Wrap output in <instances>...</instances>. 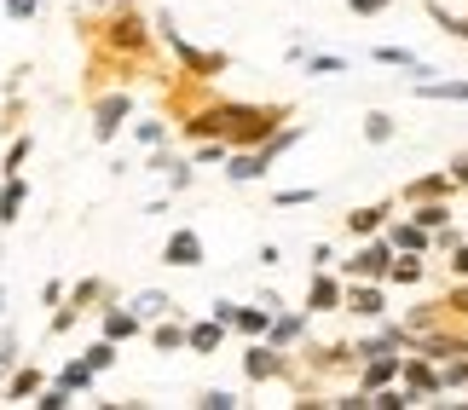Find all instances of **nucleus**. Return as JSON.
Masks as SVG:
<instances>
[{
  "mask_svg": "<svg viewBox=\"0 0 468 410\" xmlns=\"http://www.w3.org/2000/svg\"><path fill=\"white\" fill-rule=\"evenodd\" d=\"M151 35L174 52V64L186 69V76L214 81V76H226V69H231V52H226V47H191V41H186V29H179V17H174L168 6L151 12Z\"/></svg>",
  "mask_w": 468,
  "mask_h": 410,
  "instance_id": "f257e3e1",
  "label": "nucleus"
},
{
  "mask_svg": "<svg viewBox=\"0 0 468 410\" xmlns=\"http://www.w3.org/2000/svg\"><path fill=\"white\" fill-rule=\"evenodd\" d=\"M99 300H116L104 278H81V283H69L64 300H58V307H52V318H47V335H52V342H58V335H69L87 312H99Z\"/></svg>",
  "mask_w": 468,
  "mask_h": 410,
  "instance_id": "f03ea898",
  "label": "nucleus"
},
{
  "mask_svg": "<svg viewBox=\"0 0 468 410\" xmlns=\"http://www.w3.org/2000/svg\"><path fill=\"white\" fill-rule=\"evenodd\" d=\"M87 104H93V139L99 145H116V133L133 121V93L128 87H99Z\"/></svg>",
  "mask_w": 468,
  "mask_h": 410,
  "instance_id": "7ed1b4c3",
  "label": "nucleus"
},
{
  "mask_svg": "<svg viewBox=\"0 0 468 410\" xmlns=\"http://www.w3.org/2000/svg\"><path fill=\"white\" fill-rule=\"evenodd\" d=\"M341 312H353L358 324H376V318H388V312H393L388 283H376V278H341Z\"/></svg>",
  "mask_w": 468,
  "mask_h": 410,
  "instance_id": "20e7f679",
  "label": "nucleus"
},
{
  "mask_svg": "<svg viewBox=\"0 0 468 410\" xmlns=\"http://www.w3.org/2000/svg\"><path fill=\"white\" fill-rule=\"evenodd\" d=\"M388 260H393V248H388L382 231H376V237H358V248L341 260V278H376V283H388Z\"/></svg>",
  "mask_w": 468,
  "mask_h": 410,
  "instance_id": "39448f33",
  "label": "nucleus"
},
{
  "mask_svg": "<svg viewBox=\"0 0 468 410\" xmlns=\"http://www.w3.org/2000/svg\"><path fill=\"white\" fill-rule=\"evenodd\" d=\"M399 382L422 399H445V382H440V364L434 359H422V352H399Z\"/></svg>",
  "mask_w": 468,
  "mask_h": 410,
  "instance_id": "423d86ee",
  "label": "nucleus"
},
{
  "mask_svg": "<svg viewBox=\"0 0 468 410\" xmlns=\"http://www.w3.org/2000/svg\"><path fill=\"white\" fill-rule=\"evenodd\" d=\"M208 248H203V231L197 226H179L168 231V243H162V266H179V272H191V266H203Z\"/></svg>",
  "mask_w": 468,
  "mask_h": 410,
  "instance_id": "0eeeda50",
  "label": "nucleus"
},
{
  "mask_svg": "<svg viewBox=\"0 0 468 410\" xmlns=\"http://www.w3.org/2000/svg\"><path fill=\"white\" fill-rule=\"evenodd\" d=\"M452 197H457V185H452V173H445V168L417 173V180L399 185V208H410V203H452Z\"/></svg>",
  "mask_w": 468,
  "mask_h": 410,
  "instance_id": "6e6552de",
  "label": "nucleus"
},
{
  "mask_svg": "<svg viewBox=\"0 0 468 410\" xmlns=\"http://www.w3.org/2000/svg\"><path fill=\"white\" fill-rule=\"evenodd\" d=\"M393 214H399V197H382V203H365V208H353L347 220H341V231H347V237L358 243V237H376V231H382Z\"/></svg>",
  "mask_w": 468,
  "mask_h": 410,
  "instance_id": "1a4fd4ad",
  "label": "nucleus"
},
{
  "mask_svg": "<svg viewBox=\"0 0 468 410\" xmlns=\"http://www.w3.org/2000/svg\"><path fill=\"white\" fill-rule=\"evenodd\" d=\"M99 335H104V342H133V335H145V318H139L133 307H116V300H104V307H99Z\"/></svg>",
  "mask_w": 468,
  "mask_h": 410,
  "instance_id": "9d476101",
  "label": "nucleus"
},
{
  "mask_svg": "<svg viewBox=\"0 0 468 410\" xmlns=\"http://www.w3.org/2000/svg\"><path fill=\"white\" fill-rule=\"evenodd\" d=\"M382 237H388V248H399V255H428V248H434V231H428V226H417L410 214H399V220H388V226H382Z\"/></svg>",
  "mask_w": 468,
  "mask_h": 410,
  "instance_id": "9b49d317",
  "label": "nucleus"
},
{
  "mask_svg": "<svg viewBox=\"0 0 468 410\" xmlns=\"http://www.w3.org/2000/svg\"><path fill=\"white\" fill-rule=\"evenodd\" d=\"M41 387H47V370L41 364H12V376L0 382V405H29Z\"/></svg>",
  "mask_w": 468,
  "mask_h": 410,
  "instance_id": "f8f14e48",
  "label": "nucleus"
},
{
  "mask_svg": "<svg viewBox=\"0 0 468 410\" xmlns=\"http://www.w3.org/2000/svg\"><path fill=\"white\" fill-rule=\"evenodd\" d=\"M399 382V352H370V359H358L353 370V387H365V394H376V387Z\"/></svg>",
  "mask_w": 468,
  "mask_h": 410,
  "instance_id": "ddd939ff",
  "label": "nucleus"
},
{
  "mask_svg": "<svg viewBox=\"0 0 468 410\" xmlns=\"http://www.w3.org/2000/svg\"><path fill=\"white\" fill-rule=\"evenodd\" d=\"M370 64H382V69H405L410 81H422V76H440L434 64H422L410 47H393V41H382V47H370Z\"/></svg>",
  "mask_w": 468,
  "mask_h": 410,
  "instance_id": "4468645a",
  "label": "nucleus"
},
{
  "mask_svg": "<svg viewBox=\"0 0 468 410\" xmlns=\"http://www.w3.org/2000/svg\"><path fill=\"white\" fill-rule=\"evenodd\" d=\"M24 208H29V180L24 173H0V231L24 220Z\"/></svg>",
  "mask_w": 468,
  "mask_h": 410,
  "instance_id": "2eb2a0df",
  "label": "nucleus"
},
{
  "mask_svg": "<svg viewBox=\"0 0 468 410\" xmlns=\"http://www.w3.org/2000/svg\"><path fill=\"white\" fill-rule=\"evenodd\" d=\"M307 312H341V272H330V266H318V272H313Z\"/></svg>",
  "mask_w": 468,
  "mask_h": 410,
  "instance_id": "dca6fc26",
  "label": "nucleus"
},
{
  "mask_svg": "<svg viewBox=\"0 0 468 410\" xmlns=\"http://www.w3.org/2000/svg\"><path fill=\"white\" fill-rule=\"evenodd\" d=\"M399 324L410 330V335H428V330H440V324H452V307L434 295V300H417V307H405V318Z\"/></svg>",
  "mask_w": 468,
  "mask_h": 410,
  "instance_id": "f3484780",
  "label": "nucleus"
},
{
  "mask_svg": "<svg viewBox=\"0 0 468 410\" xmlns=\"http://www.w3.org/2000/svg\"><path fill=\"white\" fill-rule=\"evenodd\" d=\"M145 335H151V347H156V352H186V324H179V312L151 318Z\"/></svg>",
  "mask_w": 468,
  "mask_h": 410,
  "instance_id": "a211bd4d",
  "label": "nucleus"
},
{
  "mask_svg": "<svg viewBox=\"0 0 468 410\" xmlns=\"http://www.w3.org/2000/svg\"><path fill=\"white\" fill-rule=\"evenodd\" d=\"M410 93L428 99V104H468V81H434V76H422V81H410Z\"/></svg>",
  "mask_w": 468,
  "mask_h": 410,
  "instance_id": "6ab92c4d",
  "label": "nucleus"
},
{
  "mask_svg": "<svg viewBox=\"0 0 468 410\" xmlns=\"http://www.w3.org/2000/svg\"><path fill=\"white\" fill-rule=\"evenodd\" d=\"M220 342H226L220 318H197V324H186V352H214Z\"/></svg>",
  "mask_w": 468,
  "mask_h": 410,
  "instance_id": "aec40b11",
  "label": "nucleus"
},
{
  "mask_svg": "<svg viewBox=\"0 0 468 410\" xmlns=\"http://www.w3.org/2000/svg\"><path fill=\"white\" fill-rule=\"evenodd\" d=\"M422 278H428V255H399V248H393V260H388V283L410 289V283H422Z\"/></svg>",
  "mask_w": 468,
  "mask_h": 410,
  "instance_id": "412c9836",
  "label": "nucleus"
},
{
  "mask_svg": "<svg viewBox=\"0 0 468 410\" xmlns=\"http://www.w3.org/2000/svg\"><path fill=\"white\" fill-rule=\"evenodd\" d=\"M266 324H272V312H266L261 300H255V307H243V300H238V312H231V324H226V330H238V335H249V342H261Z\"/></svg>",
  "mask_w": 468,
  "mask_h": 410,
  "instance_id": "4be33fe9",
  "label": "nucleus"
},
{
  "mask_svg": "<svg viewBox=\"0 0 468 410\" xmlns=\"http://www.w3.org/2000/svg\"><path fill=\"white\" fill-rule=\"evenodd\" d=\"M422 6H428V17L440 24L445 41H463V47H468V12H445V0H422Z\"/></svg>",
  "mask_w": 468,
  "mask_h": 410,
  "instance_id": "5701e85b",
  "label": "nucleus"
},
{
  "mask_svg": "<svg viewBox=\"0 0 468 410\" xmlns=\"http://www.w3.org/2000/svg\"><path fill=\"white\" fill-rule=\"evenodd\" d=\"M128 307H133V312L151 324V318H168V312H179V300H174V295H162V289H139V295L128 300Z\"/></svg>",
  "mask_w": 468,
  "mask_h": 410,
  "instance_id": "b1692460",
  "label": "nucleus"
},
{
  "mask_svg": "<svg viewBox=\"0 0 468 410\" xmlns=\"http://www.w3.org/2000/svg\"><path fill=\"white\" fill-rule=\"evenodd\" d=\"M58 387H69V394H93V370H87V359H69V364H58V376H52Z\"/></svg>",
  "mask_w": 468,
  "mask_h": 410,
  "instance_id": "393cba45",
  "label": "nucleus"
},
{
  "mask_svg": "<svg viewBox=\"0 0 468 410\" xmlns=\"http://www.w3.org/2000/svg\"><path fill=\"white\" fill-rule=\"evenodd\" d=\"M29 151H35V133H29V128H17V133H12V145H6V156H0V173H24Z\"/></svg>",
  "mask_w": 468,
  "mask_h": 410,
  "instance_id": "a878e982",
  "label": "nucleus"
},
{
  "mask_svg": "<svg viewBox=\"0 0 468 410\" xmlns=\"http://www.w3.org/2000/svg\"><path fill=\"white\" fill-rule=\"evenodd\" d=\"M301 64H307V76H347L353 58H341V52H301Z\"/></svg>",
  "mask_w": 468,
  "mask_h": 410,
  "instance_id": "bb28decb",
  "label": "nucleus"
},
{
  "mask_svg": "<svg viewBox=\"0 0 468 410\" xmlns=\"http://www.w3.org/2000/svg\"><path fill=\"white\" fill-rule=\"evenodd\" d=\"M12 364H24V335L12 324H0V382L12 376Z\"/></svg>",
  "mask_w": 468,
  "mask_h": 410,
  "instance_id": "cd10ccee",
  "label": "nucleus"
},
{
  "mask_svg": "<svg viewBox=\"0 0 468 410\" xmlns=\"http://www.w3.org/2000/svg\"><path fill=\"white\" fill-rule=\"evenodd\" d=\"M24 116H29L24 87H6V104H0V133H17V128H24Z\"/></svg>",
  "mask_w": 468,
  "mask_h": 410,
  "instance_id": "c85d7f7f",
  "label": "nucleus"
},
{
  "mask_svg": "<svg viewBox=\"0 0 468 410\" xmlns=\"http://www.w3.org/2000/svg\"><path fill=\"white\" fill-rule=\"evenodd\" d=\"M133 139H139L145 151L168 145V116H139V121H133Z\"/></svg>",
  "mask_w": 468,
  "mask_h": 410,
  "instance_id": "c756f323",
  "label": "nucleus"
},
{
  "mask_svg": "<svg viewBox=\"0 0 468 410\" xmlns=\"http://www.w3.org/2000/svg\"><path fill=\"white\" fill-rule=\"evenodd\" d=\"M365 139L370 145H393V139H399V121H393L388 110H370L365 116Z\"/></svg>",
  "mask_w": 468,
  "mask_h": 410,
  "instance_id": "7c9ffc66",
  "label": "nucleus"
},
{
  "mask_svg": "<svg viewBox=\"0 0 468 410\" xmlns=\"http://www.w3.org/2000/svg\"><path fill=\"white\" fill-rule=\"evenodd\" d=\"M191 145H197V151H191V163H197V168H220L226 156H231L226 139H191Z\"/></svg>",
  "mask_w": 468,
  "mask_h": 410,
  "instance_id": "2f4dec72",
  "label": "nucleus"
},
{
  "mask_svg": "<svg viewBox=\"0 0 468 410\" xmlns=\"http://www.w3.org/2000/svg\"><path fill=\"white\" fill-rule=\"evenodd\" d=\"M81 359H87V370H93V376H104V370H116V359H122V352H116V342H104V335H99V342L87 347Z\"/></svg>",
  "mask_w": 468,
  "mask_h": 410,
  "instance_id": "473e14b6",
  "label": "nucleus"
},
{
  "mask_svg": "<svg viewBox=\"0 0 468 410\" xmlns=\"http://www.w3.org/2000/svg\"><path fill=\"white\" fill-rule=\"evenodd\" d=\"M410 220L428 226V231H440L445 220H452V203H410Z\"/></svg>",
  "mask_w": 468,
  "mask_h": 410,
  "instance_id": "72a5a7b5",
  "label": "nucleus"
},
{
  "mask_svg": "<svg viewBox=\"0 0 468 410\" xmlns=\"http://www.w3.org/2000/svg\"><path fill=\"white\" fill-rule=\"evenodd\" d=\"M440 382H445V394L468 387V352H457V359H440Z\"/></svg>",
  "mask_w": 468,
  "mask_h": 410,
  "instance_id": "f704fd0d",
  "label": "nucleus"
},
{
  "mask_svg": "<svg viewBox=\"0 0 468 410\" xmlns=\"http://www.w3.org/2000/svg\"><path fill=\"white\" fill-rule=\"evenodd\" d=\"M29 405H35V410H64V405H76V394H69V387H58V382L47 376V387H41V394H35Z\"/></svg>",
  "mask_w": 468,
  "mask_h": 410,
  "instance_id": "c9c22d12",
  "label": "nucleus"
},
{
  "mask_svg": "<svg viewBox=\"0 0 468 410\" xmlns=\"http://www.w3.org/2000/svg\"><path fill=\"white\" fill-rule=\"evenodd\" d=\"M272 203H278V208H313L318 191H313V185H290V191H272Z\"/></svg>",
  "mask_w": 468,
  "mask_h": 410,
  "instance_id": "e433bc0d",
  "label": "nucleus"
},
{
  "mask_svg": "<svg viewBox=\"0 0 468 410\" xmlns=\"http://www.w3.org/2000/svg\"><path fill=\"white\" fill-rule=\"evenodd\" d=\"M440 300L452 307V318H463V324H468V278H452V289H445Z\"/></svg>",
  "mask_w": 468,
  "mask_h": 410,
  "instance_id": "4c0bfd02",
  "label": "nucleus"
},
{
  "mask_svg": "<svg viewBox=\"0 0 468 410\" xmlns=\"http://www.w3.org/2000/svg\"><path fill=\"white\" fill-rule=\"evenodd\" d=\"M197 405H203V410H238L243 399H238V394H226V387H208V394H197Z\"/></svg>",
  "mask_w": 468,
  "mask_h": 410,
  "instance_id": "58836bf2",
  "label": "nucleus"
},
{
  "mask_svg": "<svg viewBox=\"0 0 468 410\" xmlns=\"http://www.w3.org/2000/svg\"><path fill=\"white\" fill-rule=\"evenodd\" d=\"M0 6H6V17H12V24H29V17L41 12V0H0Z\"/></svg>",
  "mask_w": 468,
  "mask_h": 410,
  "instance_id": "ea45409f",
  "label": "nucleus"
},
{
  "mask_svg": "<svg viewBox=\"0 0 468 410\" xmlns=\"http://www.w3.org/2000/svg\"><path fill=\"white\" fill-rule=\"evenodd\" d=\"M445 272H452V278H468V237L452 248V255H445Z\"/></svg>",
  "mask_w": 468,
  "mask_h": 410,
  "instance_id": "a19ab883",
  "label": "nucleus"
},
{
  "mask_svg": "<svg viewBox=\"0 0 468 410\" xmlns=\"http://www.w3.org/2000/svg\"><path fill=\"white\" fill-rule=\"evenodd\" d=\"M388 6H393V0H347V12H353V17H382Z\"/></svg>",
  "mask_w": 468,
  "mask_h": 410,
  "instance_id": "79ce46f5",
  "label": "nucleus"
},
{
  "mask_svg": "<svg viewBox=\"0 0 468 410\" xmlns=\"http://www.w3.org/2000/svg\"><path fill=\"white\" fill-rule=\"evenodd\" d=\"M445 173H452V185H457V191H468V151H457L452 163H445Z\"/></svg>",
  "mask_w": 468,
  "mask_h": 410,
  "instance_id": "37998d69",
  "label": "nucleus"
},
{
  "mask_svg": "<svg viewBox=\"0 0 468 410\" xmlns=\"http://www.w3.org/2000/svg\"><path fill=\"white\" fill-rule=\"evenodd\" d=\"M64 289H69L64 278H47V283H41V307H58V300H64Z\"/></svg>",
  "mask_w": 468,
  "mask_h": 410,
  "instance_id": "c03bdc74",
  "label": "nucleus"
},
{
  "mask_svg": "<svg viewBox=\"0 0 468 410\" xmlns=\"http://www.w3.org/2000/svg\"><path fill=\"white\" fill-rule=\"evenodd\" d=\"M307 266L318 272V266H335V248L330 243H313V255H307Z\"/></svg>",
  "mask_w": 468,
  "mask_h": 410,
  "instance_id": "a18cd8bd",
  "label": "nucleus"
},
{
  "mask_svg": "<svg viewBox=\"0 0 468 410\" xmlns=\"http://www.w3.org/2000/svg\"><path fill=\"white\" fill-rule=\"evenodd\" d=\"M231 312H238V300H214L208 318H220V324H231Z\"/></svg>",
  "mask_w": 468,
  "mask_h": 410,
  "instance_id": "49530a36",
  "label": "nucleus"
},
{
  "mask_svg": "<svg viewBox=\"0 0 468 410\" xmlns=\"http://www.w3.org/2000/svg\"><path fill=\"white\" fill-rule=\"evenodd\" d=\"M6 307H12V295H6V289H0V324H6Z\"/></svg>",
  "mask_w": 468,
  "mask_h": 410,
  "instance_id": "de8ad7c7",
  "label": "nucleus"
},
{
  "mask_svg": "<svg viewBox=\"0 0 468 410\" xmlns=\"http://www.w3.org/2000/svg\"><path fill=\"white\" fill-rule=\"evenodd\" d=\"M0 260H6V243H0Z\"/></svg>",
  "mask_w": 468,
  "mask_h": 410,
  "instance_id": "09e8293b",
  "label": "nucleus"
},
{
  "mask_svg": "<svg viewBox=\"0 0 468 410\" xmlns=\"http://www.w3.org/2000/svg\"><path fill=\"white\" fill-rule=\"evenodd\" d=\"M93 6H111V0H93Z\"/></svg>",
  "mask_w": 468,
  "mask_h": 410,
  "instance_id": "8fccbe9b",
  "label": "nucleus"
}]
</instances>
